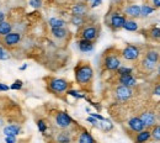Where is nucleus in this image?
Masks as SVG:
<instances>
[{"label":"nucleus","instance_id":"obj_1","mask_svg":"<svg viewBox=\"0 0 160 143\" xmlns=\"http://www.w3.org/2000/svg\"><path fill=\"white\" fill-rule=\"evenodd\" d=\"M74 77L77 84L82 89H88L94 80V69L88 62H80L74 68Z\"/></svg>","mask_w":160,"mask_h":143},{"label":"nucleus","instance_id":"obj_2","mask_svg":"<svg viewBox=\"0 0 160 143\" xmlns=\"http://www.w3.org/2000/svg\"><path fill=\"white\" fill-rule=\"evenodd\" d=\"M102 65L105 68V70L108 72H116L121 65V52H118L115 48H108L103 56H102Z\"/></svg>","mask_w":160,"mask_h":143},{"label":"nucleus","instance_id":"obj_3","mask_svg":"<svg viewBox=\"0 0 160 143\" xmlns=\"http://www.w3.org/2000/svg\"><path fill=\"white\" fill-rule=\"evenodd\" d=\"M70 88V83L67 79L63 78H56V77H51L47 79V89L48 91H51L54 95H62L65 94Z\"/></svg>","mask_w":160,"mask_h":143},{"label":"nucleus","instance_id":"obj_4","mask_svg":"<svg viewBox=\"0 0 160 143\" xmlns=\"http://www.w3.org/2000/svg\"><path fill=\"white\" fill-rule=\"evenodd\" d=\"M53 122H54L53 125L59 130H69L75 125L74 120L72 119V116L67 111H58L54 115Z\"/></svg>","mask_w":160,"mask_h":143},{"label":"nucleus","instance_id":"obj_5","mask_svg":"<svg viewBox=\"0 0 160 143\" xmlns=\"http://www.w3.org/2000/svg\"><path fill=\"white\" fill-rule=\"evenodd\" d=\"M126 20L127 18L124 16L123 13H121L120 10H115L112 13L108 14V16L106 18V21H107V25L113 30V31H117L120 28H123L124 23H126Z\"/></svg>","mask_w":160,"mask_h":143},{"label":"nucleus","instance_id":"obj_6","mask_svg":"<svg viewBox=\"0 0 160 143\" xmlns=\"http://www.w3.org/2000/svg\"><path fill=\"white\" fill-rule=\"evenodd\" d=\"M142 56V51L137 44H131L128 43L122 51H121V57L124 61L128 62H136L138 61Z\"/></svg>","mask_w":160,"mask_h":143},{"label":"nucleus","instance_id":"obj_7","mask_svg":"<svg viewBox=\"0 0 160 143\" xmlns=\"http://www.w3.org/2000/svg\"><path fill=\"white\" fill-rule=\"evenodd\" d=\"M79 35L81 40H88V41L95 42V40H98V37L100 35V27L98 25H94V23L85 25V26L81 27Z\"/></svg>","mask_w":160,"mask_h":143},{"label":"nucleus","instance_id":"obj_8","mask_svg":"<svg viewBox=\"0 0 160 143\" xmlns=\"http://www.w3.org/2000/svg\"><path fill=\"white\" fill-rule=\"evenodd\" d=\"M113 94H115L116 100H118V101H121V102H124V101H128L129 99L133 98L134 91H133L132 88L123 86V85H118V86L115 88Z\"/></svg>","mask_w":160,"mask_h":143},{"label":"nucleus","instance_id":"obj_9","mask_svg":"<svg viewBox=\"0 0 160 143\" xmlns=\"http://www.w3.org/2000/svg\"><path fill=\"white\" fill-rule=\"evenodd\" d=\"M21 38H22V36H21L20 32L12 31L9 35H6L5 37H2L0 42L2 43V46L5 48H14V47H16L21 42Z\"/></svg>","mask_w":160,"mask_h":143},{"label":"nucleus","instance_id":"obj_10","mask_svg":"<svg viewBox=\"0 0 160 143\" xmlns=\"http://www.w3.org/2000/svg\"><path fill=\"white\" fill-rule=\"evenodd\" d=\"M54 143H73L74 142V133L73 131L69 130H60L53 136Z\"/></svg>","mask_w":160,"mask_h":143},{"label":"nucleus","instance_id":"obj_11","mask_svg":"<svg viewBox=\"0 0 160 143\" xmlns=\"http://www.w3.org/2000/svg\"><path fill=\"white\" fill-rule=\"evenodd\" d=\"M139 119L142 120V122L144 123L145 128H152L157 125V116L153 111H144L139 115Z\"/></svg>","mask_w":160,"mask_h":143},{"label":"nucleus","instance_id":"obj_12","mask_svg":"<svg viewBox=\"0 0 160 143\" xmlns=\"http://www.w3.org/2000/svg\"><path fill=\"white\" fill-rule=\"evenodd\" d=\"M21 132H22V127H21L19 123H10V125L2 127L4 137H8V136L18 137L19 135H21Z\"/></svg>","mask_w":160,"mask_h":143},{"label":"nucleus","instance_id":"obj_13","mask_svg":"<svg viewBox=\"0 0 160 143\" xmlns=\"http://www.w3.org/2000/svg\"><path fill=\"white\" fill-rule=\"evenodd\" d=\"M127 126H128V128H129L132 132H134V133H138L140 131L145 130V126H144V123L142 122L139 116H133V117H131V119L128 120V122H127Z\"/></svg>","mask_w":160,"mask_h":143},{"label":"nucleus","instance_id":"obj_14","mask_svg":"<svg viewBox=\"0 0 160 143\" xmlns=\"http://www.w3.org/2000/svg\"><path fill=\"white\" fill-rule=\"evenodd\" d=\"M123 14H124V16H128L129 19H133V20L138 19V18H140V6L137 4L128 5L124 8Z\"/></svg>","mask_w":160,"mask_h":143},{"label":"nucleus","instance_id":"obj_15","mask_svg":"<svg viewBox=\"0 0 160 143\" xmlns=\"http://www.w3.org/2000/svg\"><path fill=\"white\" fill-rule=\"evenodd\" d=\"M88 13H89V6L85 3H78V4L73 5V8H72V15H74V16L85 18L88 15Z\"/></svg>","mask_w":160,"mask_h":143},{"label":"nucleus","instance_id":"obj_16","mask_svg":"<svg viewBox=\"0 0 160 143\" xmlns=\"http://www.w3.org/2000/svg\"><path fill=\"white\" fill-rule=\"evenodd\" d=\"M117 82L120 85H123V86H128V88H133L137 85V79L134 75L132 74H127V75H118V79Z\"/></svg>","mask_w":160,"mask_h":143},{"label":"nucleus","instance_id":"obj_17","mask_svg":"<svg viewBox=\"0 0 160 143\" xmlns=\"http://www.w3.org/2000/svg\"><path fill=\"white\" fill-rule=\"evenodd\" d=\"M77 143H98L96 140L94 138V136L86 131V130H81L77 137Z\"/></svg>","mask_w":160,"mask_h":143},{"label":"nucleus","instance_id":"obj_18","mask_svg":"<svg viewBox=\"0 0 160 143\" xmlns=\"http://www.w3.org/2000/svg\"><path fill=\"white\" fill-rule=\"evenodd\" d=\"M149 141H152V133H150V130L145 128V130L140 131V132H138V133H136L134 143H148Z\"/></svg>","mask_w":160,"mask_h":143},{"label":"nucleus","instance_id":"obj_19","mask_svg":"<svg viewBox=\"0 0 160 143\" xmlns=\"http://www.w3.org/2000/svg\"><path fill=\"white\" fill-rule=\"evenodd\" d=\"M144 58H147L148 61L153 62L155 64L160 63V51L157 48H149L145 53H144Z\"/></svg>","mask_w":160,"mask_h":143},{"label":"nucleus","instance_id":"obj_20","mask_svg":"<svg viewBox=\"0 0 160 143\" xmlns=\"http://www.w3.org/2000/svg\"><path fill=\"white\" fill-rule=\"evenodd\" d=\"M78 47L81 52L84 53H89V52H92L95 49V43L91 41H88V40H81L80 38L78 41Z\"/></svg>","mask_w":160,"mask_h":143},{"label":"nucleus","instance_id":"obj_21","mask_svg":"<svg viewBox=\"0 0 160 143\" xmlns=\"http://www.w3.org/2000/svg\"><path fill=\"white\" fill-rule=\"evenodd\" d=\"M51 35L57 38V40H64L68 37L69 31L65 27H60V28H51Z\"/></svg>","mask_w":160,"mask_h":143},{"label":"nucleus","instance_id":"obj_22","mask_svg":"<svg viewBox=\"0 0 160 143\" xmlns=\"http://www.w3.org/2000/svg\"><path fill=\"white\" fill-rule=\"evenodd\" d=\"M157 65H158V64H155V63H153V62L148 61V59H147V58H144V57H143V59L140 61V68H142L144 72H147V73L154 72V70L157 69Z\"/></svg>","mask_w":160,"mask_h":143},{"label":"nucleus","instance_id":"obj_23","mask_svg":"<svg viewBox=\"0 0 160 143\" xmlns=\"http://www.w3.org/2000/svg\"><path fill=\"white\" fill-rule=\"evenodd\" d=\"M10 32H12V25L10 21H2L0 23V38L5 37L6 35H9Z\"/></svg>","mask_w":160,"mask_h":143},{"label":"nucleus","instance_id":"obj_24","mask_svg":"<svg viewBox=\"0 0 160 143\" xmlns=\"http://www.w3.org/2000/svg\"><path fill=\"white\" fill-rule=\"evenodd\" d=\"M147 33H148V37H149L150 40H153V41H155V42H159L160 43V27L153 26V27H150V28L147 31Z\"/></svg>","mask_w":160,"mask_h":143},{"label":"nucleus","instance_id":"obj_25","mask_svg":"<svg viewBox=\"0 0 160 143\" xmlns=\"http://www.w3.org/2000/svg\"><path fill=\"white\" fill-rule=\"evenodd\" d=\"M123 28L126 31H129V32H136V31L139 30V25H138L137 21L133 20V19H127L124 26H123Z\"/></svg>","mask_w":160,"mask_h":143},{"label":"nucleus","instance_id":"obj_26","mask_svg":"<svg viewBox=\"0 0 160 143\" xmlns=\"http://www.w3.org/2000/svg\"><path fill=\"white\" fill-rule=\"evenodd\" d=\"M48 25H49L51 28H60V27H65L67 22L63 19H59V18H51L48 20Z\"/></svg>","mask_w":160,"mask_h":143},{"label":"nucleus","instance_id":"obj_27","mask_svg":"<svg viewBox=\"0 0 160 143\" xmlns=\"http://www.w3.org/2000/svg\"><path fill=\"white\" fill-rule=\"evenodd\" d=\"M155 11L154 6H150L148 4H143L140 6V18H148L149 15H152Z\"/></svg>","mask_w":160,"mask_h":143},{"label":"nucleus","instance_id":"obj_28","mask_svg":"<svg viewBox=\"0 0 160 143\" xmlns=\"http://www.w3.org/2000/svg\"><path fill=\"white\" fill-rule=\"evenodd\" d=\"M70 22H72V25H74V26H77V27H80V28H81L82 26L86 25V19L82 18V16H74V15H72Z\"/></svg>","mask_w":160,"mask_h":143},{"label":"nucleus","instance_id":"obj_29","mask_svg":"<svg viewBox=\"0 0 160 143\" xmlns=\"http://www.w3.org/2000/svg\"><path fill=\"white\" fill-rule=\"evenodd\" d=\"M150 133H152V140L153 141L160 142V125H155L154 127H152Z\"/></svg>","mask_w":160,"mask_h":143},{"label":"nucleus","instance_id":"obj_30","mask_svg":"<svg viewBox=\"0 0 160 143\" xmlns=\"http://www.w3.org/2000/svg\"><path fill=\"white\" fill-rule=\"evenodd\" d=\"M117 75H127V74H132L133 73V68L131 67H126V65H121L120 68L116 70Z\"/></svg>","mask_w":160,"mask_h":143},{"label":"nucleus","instance_id":"obj_31","mask_svg":"<svg viewBox=\"0 0 160 143\" xmlns=\"http://www.w3.org/2000/svg\"><path fill=\"white\" fill-rule=\"evenodd\" d=\"M37 128H38V131L42 135H46V132L48 130V125H47V122L44 120H38L37 121Z\"/></svg>","mask_w":160,"mask_h":143},{"label":"nucleus","instance_id":"obj_32","mask_svg":"<svg viewBox=\"0 0 160 143\" xmlns=\"http://www.w3.org/2000/svg\"><path fill=\"white\" fill-rule=\"evenodd\" d=\"M8 59H10V53H9V51H8L5 47L0 46V61H8Z\"/></svg>","mask_w":160,"mask_h":143},{"label":"nucleus","instance_id":"obj_33","mask_svg":"<svg viewBox=\"0 0 160 143\" xmlns=\"http://www.w3.org/2000/svg\"><path fill=\"white\" fill-rule=\"evenodd\" d=\"M65 94L69 95V96H73V98H75V99H85V98H86L85 94H80L79 91H77V90H70V89H69Z\"/></svg>","mask_w":160,"mask_h":143},{"label":"nucleus","instance_id":"obj_34","mask_svg":"<svg viewBox=\"0 0 160 143\" xmlns=\"http://www.w3.org/2000/svg\"><path fill=\"white\" fill-rule=\"evenodd\" d=\"M22 88H23V82L20 80V79H16L15 82L10 85V89H11V90H15V91H19Z\"/></svg>","mask_w":160,"mask_h":143},{"label":"nucleus","instance_id":"obj_35","mask_svg":"<svg viewBox=\"0 0 160 143\" xmlns=\"http://www.w3.org/2000/svg\"><path fill=\"white\" fill-rule=\"evenodd\" d=\"M89 8H98L102 4V0H88Z\"/></svg>","mask_w":160,"mask_h":143},{"label":"nucleus","instance_id":"obj_36","mask_svg":"<svg viewBox=\"0 0 160 143\" xmlns=\"http://www.w3.org/2000/svg\"><path fill=\"white\" fill-rule=\"evenodd\" d=\"M28 4L32 8H35V9H40L41 6H42V1H40V0H30Z\"/></svg>","mask_w":160,"mask_h":143},{"label":"nucleus","instance_id":"obj_37","mask_svg":"<svg viewBox=\"0 0 160 143\" xmlns=\"http://www.w3.org/2000/svg\"><path fill=\"white\" fill-rule=\"evenodd\" d=\"M86 121H88V122H90V123H91V125H92L94 127H98V128H99V121H98L96 119H94V117H91V116H89V117L86 119Z\"/></svg>","mask_w":160,"mask_h":143},{"label":"nucleus","instance_id":"obj_38","mask_svg":"<svg viewBox=\"0 0 160 143\" xmlns=\"http://www.w3.org/2000/svg\"><path fill=\"white\" fill-rule=\"evenodd\" d=\"M5 143H18V137H14V136H8L5 137Z\"/></svg>","mask_w":160,"mask_h":143},{"label":"nucleus","instance_id":"obj_39","mask_svg":"<svg viewBox=\"0 0 160 143\" xmlns=\"http://www.w3.org/2000/svg\"><path fill=\"white\" fill-rule=\"evenodd\" d=\"M90 116L94 117V119H96L98 121H103V120H105V117L101 116L100 114H98V112H90Z\"/></svg>","mask_w":160,"mask_h":143},{"label":"nucleus","instance_id":"obj_40","mask_svg":"<svg viewBox=\"0 0 160 143\" xmlns=\"http://www.w3.org/2000/svg\"><path fill=\"white\" fill-rule=\"evenodd\" d=\"M10 89V86H8L6 84H4V83H0V93H5V91H8Z\"/></svg>","mask_w":160,"mask_h":143},{"label":"nucleus","instance_id":"obj_41","mask_svg":"<svg viewBox=\"0 0 160 143\" xmlns=\"http://www.w3.org/2000/svg\"><path fill=\"white\" fill-rule=\"evenodd\" d=\"M153 94H154V95H158V96H160V84H158V85L154 88Z\"/></svg>","mask_w":160,"mask_h":143},{"label":"nucleus","instance_id":"obj_42","mask_svg":"<svg viewBox=\"0 0 160 143\" xmlns=\"http://www.w3.org/2000/svg\"><path fill=\"white\" fill-rule=\"evenodd\" d=\"M6 20V15H5V13H2V11H0V23L2 22V21Z\"/></svg>","mask_w":160,"mask_h":143},{"label":"nucleus","instance_id":"obj_43","mask_svg":"<svg viewBox=\"0 0 160 143\" xmlns=\"http://www.w3.org/2000/svg\"><path fill=\"white\" fill-rule=\"evenodd\" d=\"M153 5H154L155 9H157V8H160V0H153Z\"/></svg>","mask_w":160,"mask_h":143},{"label":"nucleus","instance_id":"obj_44","mask_svg":"<svg viewBox=\"0 0 160 143\" xmlns=\"http://www.w3.org/2000/svg\"><path fill=\"white\" fill-rule=\"evenodd\" d=\"M4 126H5V120H4V117L0 116V128L4 127Z\"/></svg>","mask_w":160,"mask_h":143},{"label":"nucleus","instance_id":"obj_45","mask_svg":"<svg viewBox=\"0 0 160 143\" xmlns=\"http://www.w3.org/2000/svg\"><path fill=\"white\" fill-rule=\"evenodd\" d=\"M27 69V64H23V65H21L20 67V70L22 72V70H26Z\"/></svg>","mask_w":160,"mask_h":143},{"label":"nucleus","instance_id":"obj_46","mask_svg":"<svg viewBox=\"0 0 160 143\" xmlns=\"http://www.w3.org/2000/svg\"><path fill=\"white\" fill-rule=\"evenodd\" d=\"M158 75L160 77V63H159V65H158Z\"/></svg>","mask_w":160,"mask_h":143},{"label":"nucleus","instance_id":"obj_47","mask_svg":"<svg viewBox=\"0 0 160 143\" xmlns=\"http://www.w3.org/2000/svg\"><path fill=\"white\" fill-rule=\"evenodd\" d=\"M18 143H28V142H26V141H18Z\"/></svg>","mask_w":160,"mask_h":143},{"label":"nucleus","instance_id":"obj_48","mask_svg":"<svg viewBox=\"0 0 160 143\" xmlns=\"http://www.w3.org/2000/svg\"><path fill=\"white\" fill-rule=\"evenodd\" d=\"M148 143H160V142H157V141H149Z\"/></svg>","mask_w":160,"mask_h":143},{"label":"nucleus","instance_id":"obj_49","mask_svg":"<svg viewBox=\"0 0 160 143\" xmlns=\"http://www.w3.org/2000/svg\"><path fill=\"white\" fill-rule=\"evenodd\" d=\"M40 1H42V0H40Z\"/></svg>","mask_w":160,"mask_h":143}]
</instances>
